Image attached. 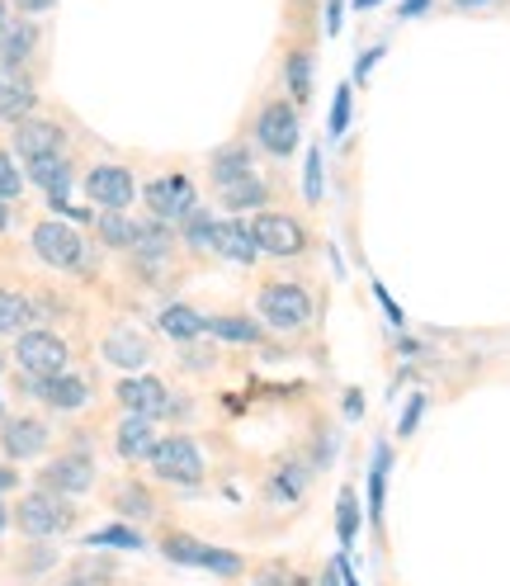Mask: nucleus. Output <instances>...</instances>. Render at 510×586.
Returning <instances> with one entry per match:
<instances>
[{"label": "nucleus", "mask_w": 510, "mask_h": 586, "mask_svg": "<svg viewBox=\"0 0 510 586\" xmlns=\"http://www.w3.org/2000/svg\"><path fill=\"white\" fill-rule=\"evenodd\" d=\"M255 308H260L265 326H275V332H283V336L307 332V326H312V312H317L312 294H307L298 279H265V284H260V298H255Z\"/></svg>", "instance_id": "f257e3e1"}, {"label": "nucleus", "mask_w": 510, "mask_h": 586, "mask_svg": "<svg viewBox=\"0 0 510 586\" xmlns=\"http://www.w3.org/2000/svg\"><path fill=\"white\" fill-rule=\"evenodd\" d=\"M156 549H161L170 563L198 567V573H218V577H241V573H246V559H241V553L218 549V545H204V539H194V535H184V530H166L161 539H156Z\"/></svg>", "instance_id": "f03ea898"}, {"label": "nucleus", "mask_w": 510, "mask_h": 586, "mask_svg": "<svg viewBox=\"0 0 510 586\" xmlns=\"http://www.w3.org/2000/svg\"><path fill=\"white\" fill-rule=\"evenodd\" d=\"M303 142V119H298L293 99H265L255 113V147L269 152L275 162H289Z\"/></svg>", "instance_id": "7ed1b4c3"}, {"label": "nucleus", "mask_w": 510, "mask_h": 586, "mask_svg": "<svg viewBox=\"0 0 510 586\" xmlns=\"http://www.w3.org/2000/svg\"><path fill=\"white\" fill-rule=\"evenodd\" d=\"M10 521L20 525V535H28V539H52V535L71 530L76 511H71L66 497H57V492H48V488H38V492L20 497V506L10 511Z\"/></svg>", "instance_id": "20e7f679"}, {"label": "nucleus", "mask_w": 510, "mask_h": 586, "mask_svg": "<svg viewBox=\"0 0 510 586\" xmlns=\"http://www.w3.org/2000/svg\"><path fill=\"white\" fill-rule=\"evenodd\" d=\"M147 468L161 482H175V488H198L204 474H208L194 435H161L156 440V450H151V459H147Z\"/></svg>", "instance_id": "39448f33"}, {"label": "nucleus", "mask_w": 510, "mask_h": 586, "mask_svg": "<svg viewBox=\"0 0 510 586\" xmlns=\"http://www.w3.org/2000/svg\"><path fill=\"white\" fill-rule=\"evenodd\" d=\"M251 237L260 255H275V261H293V255H303L312 247L307 227L293 218V213H255L251 218Z\"/></svg>", "instance_id": "423d86ee"}, {"label": "nucleus", "mask_w": 510, "mask_h": 586, "mask_svg": "<svg viewBox=\"0 0 510 586\" xmlns=\"http://www.w3.org/2000/svg\"><path fill=\"white\" fill-rule=\"evenodd\" d=\"M14 364H20V374H28V379L66 374L71 346L52 332H24V336H14Z\"/></svg>", "instance_id": "0eeeda50"}, {"label": "nucleus", "mask_w": 510, "mask_h": 586, "mask_svg": "<svg viewBox=\"0 0 510 586\" xmlns=\"http://www.w3.org/2000/svg\"><path fill=\"white\" fill-rule=\"evenodd\" d=\"M142 199H147L151 218H156V223H170V227H180V223L198 208L194 180H190V176H180V170H170V176H156L147 190H142Z\"/></svg>", "instance_id": "6e6552de"}, {"label": "nucleus", "mask_w": 510, "mask_h": 586, "mask_svg": "<svg viewBox=\"0 0 510 586\" xmlns=\"http://www.w3.org/2000/svg\"><path fill=\"white\" fill-rule=\"evenodd\" d=\"M85 199H90L95 208H105V213H127L133 208V199H137L133 170L119 166V162L90 166V176H85Z\"/></svg>", "instance_id": "1a4fd4ad"}, {"label": "nucleus", "mask_w": 510, "mask_h": 586, "mask_svg": "<svg viewBox=\"0 0 510 586\" xmlns=\"http://www.w3.org/2000/svg\"><path fill=\"white\" fill-rule=\"evenodd\" d=\"M34 255L42 265H52V270H76L85 261V237L76 232V227H66L62 218H48V223H38L34 227Z\"/></svg>", "instance_id": "9d476101"}, {"label": "nucleus", "mask_w": 510, "mask_h": 586, "mask_svg": "<svg viewBox=\"0 0 510 586\" xmlns=\"http://www.w3.org/2000/svg\"><path fill=\"white\" fill-rule=\"evenodd\" d=\"M113 397H119V407L127 411V417H147V421L170 417V403H175L166 383L151 379V374H127V379H119Z\"/></svg>", "instance_id": "9b49d317"}, {"label": "nucleus", "mask_w": 510, "mask_h": 586, "mask_svg": "<svg viewBox=\"0 0 510 586\" xmlns=\"http://www.w3.org/2000/svg\"><path fill=\"white\" fill-rule=\"evenodd\" d=\"M38 488H48L57 497H81L95 488V459L90 454H57V459L38 474Z\"/></svg>", "instance_id": "f8f14e48"}, {"label": "nucleus", "mask_w": 510, "mask_h": 586, "mask_svg": "<svg viewBox=\"0 0 510 586\" xmlns=\"http://www.w3.org/2000/svg\"><path fill=\"white\" fill-rule=\"evenodd\" d=\"M20 388L34 393L42 407L52 411H81L85 403H90V383H85L81 374H52V379H28L20 374Z\"/></svg>", "instance_id": "ddd939ff"}, {"label": "nucleus", "mask_w": 510, "mask_h": 586, "mask_svg": "<svg viewBox=\"0 0 510 586\" xmlns=\"http://www.w3.org/2000/svg\"><path fill=\"white\" fill-rule=\"evenodd\" d=\"M66 147V128L57 119H24L14 123V152L24 162H42V156H62Z\"/></svg>", "instance_id": "4468645a"}, {"label": "nucleus", "mask_w": 510, "mask_h": 586, "mask_svg": "<svg viewBox=\"0 0 510 586\" xmlns=\"http://www.w3.org/2000/svg\"><path fill=\"white\" fill-rule=\"evenodd\" d=\"M48 421H38V417H10V421H0V450L10 454V459H38L42 450H48Z\"/></svg>", "instance_id": "2eb2a0df"}, {"label": "nucleus", "mask_w": 510, "mask_h": 586, "mask_svg": "<svg viewBox=\"0 0 510 586\" xmlns=\"http://www.w3.org/2000/svg\"><path fill=\"white\" fill-rule=\"evenodd\" d=\"M99 355L113 364V369H147L151 364V340L137 332V326H127V322H119L113 332L105 336V346H99Z\"/></svg>", "instance_id": "dca6fc26"}, {"label": "nucleus", "mask_w": 510, "mask_h": 586, "mask_svg": "<svg viewBox=\"0 0 510 586\" xmlns=\"http://www.w3.org/2000/svg\"><path fill=\"white\" fill-rule=\"evenodd\" d=\"M212 255H218V261H232V265H255L260 261V247H255V237H251V223H236V218L212 223Z\"/></svg>", "instance_id": "f3484780"}, {"label": "nucleus", "mask_w": 510, "mask_h": 586, "mask_svg": "<svg viewBox=\"0 0 510 586\" xmlns=\"http://www.w3.org/2000/svg\"><path fill=\"white\" fill-rule=\"evenodd\" d=\"M34 105H38L34 81H28L24 71H14V67H0V119L24 123L28 113H34Z\"/></svg>", "instance_id": "a211bd4d"}, {"label": "nucleus", "mask_w": 510, "mask_h": 586, "mask_svg": "<svg viewBox=\"0 0 510 586\" xmlns=\"http://www.w3.org/2000/svg\"><path fill=\"white\" fill-rule=\"evenodd\" d=\"M156 435L147 417H123L119 421V435H113V454H119L123 464H147L151 450H156Z\"/></svg>", "instance_id": "6ab92c4d"}, {"label": "nucleus", "mask_w": 510, "mask_h": 586, "mask_svg": "<svg viewBox=\"0 0 510 586\" xmlns=\"http://www.w3.org/2000/svg\"><path fill=\"white\" fill-rule=\"evenodd\" d=\"M208 176H212V184H218V190H227V184L255 176L251 147H246V142H222V147L208 156Z\"/></svg>", "instance_id": "aec40b11"}, {"label": "nucleus", "mask_w": 510, "mask_h": 586, "mask_svg": "<svg viewBox=\"0 0 510 586\" xmlns=\"http://www.w3.org/2000/svg\"><path fill=\"white\" fill-rule=\"evenodd\" d=\"M204 336L232 340V346H260L265 326L255 322V318H241V312H222V318H204Z\"/></svg>", "instance_id": "412c9836"}, {"label": "nucleus", "mask_w": 510, "mask_h": 586, "mask_svg": "<svg viewBox=\"0 0 510 586\" xmlns=\"http://www.w3.org/2000/svg\"><path fill=\"white\" fill-rule=\"evenodd\" d=\"M113 511H119L123 521H151L161 502H156L151 488H142V478H123L119 488H113Z\"/></svg>", "instance_id": "4be33fe9"}, {"label": "nucleus", "mask_w": 510, "mask_h": 586, "mask_svg": "<svg viewBox=\"0 0 510 586\" xmlns=\"http://www.w3.org/2000/svg\"><path fill=\"white\" fill-rule=\"evenodd\" d=\"M95 232L109 251H137V237H142V223L127 218V213H99L95 218Z\"/></svg>", "instance_id": "5701e85b"}, {"label": "nucleus", "mask_w": 510, "mask_h": 586, "mask_svg": "<svg viewBox=\"0 0 510 586\" xmlns=\"http://www.w3.org/2000/svg\"><path fill=\"white\" fill-rule=\"evenodd\" d=\"M388 468H392V450L374 445V468H368V521L382 530V502H388Z\"/></svg>", "instance_id": "b1692460"}, {"label": "nucleus", "mask_w": 510, "mask_h": 586, "mask_svg": "<svg viewBox=\"0 0 510 586\" xmlns=\"http://www.w3.org/2000/svg\"><path fill=\"white\" fill-rule=\"evenodd\" d=\"M307 482H312V474L303 464H279L275 474H269L265 492H269V502H298V497L307 492Z\"/></svg>", "instance_id": "393cba45"}, {"label": "nucleus", "mask_w": 510, "mask_h": 586, "mask_svg": "<svg viewBox=\"0 0 510 586\" xmlns=\"http://www.w3.org/2000/svg\"><path fill=\"white\" fill-rule=\"evenodd\" d=\"M218 199H222V208H232V213L265 208L269 204V184L260 176H246V180H236V184H227V190H218Z\"/></svg>", "instance_id": "a878e982"}, {"label": "nucleus", "mask_w": 510, "mask_h": 586, "mask_svg": "<svg viewBox=\"0 0 510 586\" xmlns=\"http://www.w3.org/2000/svg\"><path fill=\"white\" fill-rule=\"evenodd\" d=\"M156 326L170 336V340H198L204 336V318H198L194 308H184V303H170L161 308V318H156Z\"/></svg>", "instance_id": "bb28decb"}, {"label": "nucleus", "mask_w": 510, "mask_h": 586, "mask_svg": "<svg viewBox=\"0 0 510 586\" xmlns=\"http://www.w3.org/2000/svg\"><path fill=\"white\" fill-rule=\"evenodd\" d=\"M283 81H289L293 105L303 109L307 99H312V52H307V48H293V52H289V62H283Z\"/></svg>", "instance_id": "cd10ccee"}, {"label": "nucleus", "mask_w": 510, "mask_h": 586, "mask_svg": "<svg viewBox=\"0 0 510 586\" xmlns=\"http://www.w3.org/2000/svg\"><path fill=\"white\" fill-rule=\"evenodd\" d=\"M34 43H38V28L34 24H14V28H5V34H0V67H14L20 71V62L28 52H34Z\"/></svg>", "instance_id": "c85d7f7f"}, {"label": "nucleus", "mask_w": 510, "mask_h": 586, "mask_svg": "<svg viewBox=\"0 0 510 586\" xmlns=\"http://www.w3.org/2000/svg\"><path fill=\"white\" fill-rule=\"evenodd\" d=\"M28 322H34V303L14 289H0V336H24Z\"/></svg>", "instance_id": "c756f323"}, {"label": "nucleus", "mask_w": 510, "mask_h": 586, "mask_svg": "<svg viewBox=\"0 0 510 586\" xmlns=\"http://www.w3.org/2000/svg\"><path fill=\"white\" fill-rule=\"evenodd\" d=\"M360 497H354V488H340L336 497V535H340V545H354V535H360Z\"/></svg>", "instance_id": "7c9ffc66"}, {"label": "nucleus", "mask_w": 510, "mask_h": 586, "mask_svg": "<svg viewBox=\"0 0 510 586\" xmlns=\"http://www.w3.org/2000/svg\"><path fill=\"white\" fill-rule=\"evenodd\" d=\"M85 545H90V549H127V553H133V549H147V539H142L133 525H105V530L85 535Z\"/></svg>", "instance_id": "2f4dec72"}, {"label": "nucleus", "mask_w": 510, "mask_h": 586, "mask_svg": "<svg viewBox=\"0 0 510 586\" xmlns=\"http://www.w3.org/2000/svg\"><path fill=\"white\" fill-rule=\"evenodd\" d=\"M255 582H260V586H312L303 573H293V567H283V563L255 567Z\"/></svg>", "instance_id": "473e14b6"}, {"label": "nucleus", "mask_w": 510, "mask_h": 586, "mask_svg": "<svg viewBox=\"0 0 510 586\" xmlns=\"http://www.w3.org/2000/svg\"><path fill=\"white\" fill-rule=\"evenodd\" d=\"M24 194V176H20V166H14V156L10 152H0V199H20Z\"/></svg>", "instance_id": "72a5a7b5"}, {"label": "nucleus", "mask_w": 510, "mask_h": 586, "mask_svg": "<svg viewBox=\"0 0 510 586\" xmlns=\"http://www.w3.org/2000/svg\"><path fill=\"white\" fill-rule=\"evenodd\" d=\"M350 109H354V91H350V85H340V91H336V105H331V137H345Z\"/></svg>", "instance_id": "f704fd0d"}, {"label": "nucleus", "mask_w": 510, "mask_h": 586, "mask_svg": "<svg viewBox=\"0 0 510 586\" xmlns=\"http://www.w3.org/2000/svg\"><path fill=\"white\" fill-rule=\"evenodd\" d=\"M303 194H307V204H321V152H317V147L307 152V170H303Z\"/></svg>", "instance_id": "c9c22d12"}, {"label": "nucleus", "mask_w": 510, "mask_h": 586, "mask_svg": "<svg viewBox=\"0 0 510 586\" xmlns=\"http://www.w3.org/2000/svg\"><path fill=\"white\" fill-rule=\"evenodd\" d=\"M421 417H425V397L416 393V397H411V407L402 411V426H397V435H411V431L421 426Z\"/></svg>", "instance_id": "e433bc0d"}, {"label": "nucleus", "mask_w": 510, "mask_h": 586, "mask_svg": "<svg viewBox=\"0 0 510 586\" xmlns=\"http://www.w3.org/2000/svg\"><path fill=\"white\" fill-rule=\"evenodd\" d=\"M374 298H378V303H382V312H388V322H392V326H406V318H402V308H397V303H392V294H388V289H382V284H374Z\"/></svg>", "instance_id": "4c0bfd02"}, {"label": "nucleus", "mask_w": 510, "mask_h": 586, "mask_svg": "<svg viewBox=\"0 0 510 586\" xmlns=\"http://www.w3.org/2000/svg\"><path fill=\"white\" fill-rule=\"evenodd\" d=\"M378 57H382V48H368V52L360 57V67H354V81H368V71H374Z\"/></svg>", "instance_id": "58836bf2"}, {"label": "nucleus", "mask_w": 510, "mask_h": 586, "mask_svg": "<svg viewBox=\"0 0 510 586\" xmlns=\"http://www.w3.org/2000/svg\"><path fill=\"white\" fill-rule=\"evenodd\" d=\"M326 34H340V0H326Z\"/></svg>", "instance_id": "ea45409f"}, {"label": "nucleus", "mask_w": 510, "mask_h": 586, "mask_svg": "<svg viewBox=\"0 0 510 586\" xmlns=\"http://www.w3.org/2000/svg\"><path fill=\"white\" fill-rule=\"evenodd\" d=\"M321 586H345V577H340V563L331 559V567L321 573Z\"/></svg>", "instance_id": "a19ab883"}, {"label": "nucleus", "mask_w": 510, "mask_h": 586, "mask_svg": "<svg viewBox=\"0 0 510 586\" xmlns=\"http://www.w3.org/2000/svg\"><path fill=\"white\" fill-rule=\"evenodd\" d=\"M14 482H20V478H14V468H10V464H0V492H10Z\"/></svg>", "instance_id": "79ce46f5"}, {"label": "nucleus", "mask_w": 510, "mask_h": 586, "mask_svg": "<svg viewBox=\"0 0 510 586\" xmlns=\"http://www.w3.org/2000/svg\"><path fill=\"white\" fill-rule=\"evenodd\" d=\"M430 0H402V20H411V14H421Z\"/></svg>", "instance_id": "37998d69"}, {"label": "nucleus", "mask_w": 510, "mask_h": 586, "mask_svg": "<svg viewBox=\"0 0 510 586\" xmlns=\"http://www.w3.org/2000/svg\"><path fill=\"white\" fill-rule=\"evenodd\" d=\"M360 411H364L360 407V393H345V417H360Z\"/></svg>", "instance_id": "c03bdc74"}, {"label": "nucleus", "mask_w": 510, "mask_h": 586, "mask_svg": "<svg viewBox=\"0 0 510 586\" xmlns=\"http://www.w3.org/2000/svg\"><path fill=\"white\" fill-rule=\"evenodd\" d=\"M52 5V0H20V10H28V14H34V10H48Z\"/></svg>", "instance_id": "a18cd8bd"}, {"label": "nucleus", "mask_w": 510, "mask_h": 586, "mask_svg": "<svg viewBox=\"0 0 510 586\" xmlns=\"http://www.w3.org/2000/svg\"><path fill=\"white\" fill-rule=\"evenodd\" d=\"M5 227H10V204L0 199V232H5Z\"/></svg>", "instance_id": "49530a36"}, {"label": "nucleus", "mask_w": 510, "mask_h": 586, "mask_svg": "<svg viewBox=\"0 0 510 586\" xmlns=\"http://www.w3.org/2000/svg\"><path fill=\"white\" fill-rule=\"evenodd\" d=\"M62 586H95V582H90V577H66Z\"/></svg>", "instance_id": "de8ad7c7"}, {"label": "nucleus", "mask_w": 510, "mask_h": 586, "mask_svg": "<svg viewBox=\"0 0 510 586\" xmlns=\"http://www.w3.org/2000/svg\"><path fill=\"white\" fill-rule=\"evenodd\" d=\"M374 5H382V0H354V10H374Z\"/></svg>", "instance_id": "09e8293b"}, {"label": "nucleus", "mask_w": 510, "mask_h": 586, "mask_svg": "<svg viewBox=\"0 0 510 586\" xmlns=\"http://www.w3.org/2000/svg\"><path fill=\"white\" fill-rule=\"evenodd\" d=\"M5 525H10V511H5V506H0V530H5Z\"/></svg>", "instance_id": "8fccbe9b"}, {"label": "nucleus", "mask_w": 510, "mask_h": 586, "mask_svg": "<svg viewBox=\"0 0 510 586\" xmlns=\"http://www.w3.org/2000/svg\"><path fill=\"white\" fill-rule=\"evenodd\" d=\"M0 34H5V0H0Z\"/></svg>", "instance_id": "3c124183"}, {"label": "nucleus", "mask_w": 510, "mask_h": 586, "mask_svg": "<svg viewBox=\"0 0 510 586\" xmlns=\"http://www.w3.org/2000/svg\"><path fill=\"white\" fill-rule=\"evenodd\" d=\"M459 5H467V10H473V5H487V0H459Z\"/></svg>", "instance_id": "603ef678"}, {"label": "nucleus", "mask_w": 510, "mask_h": 586, "mask_svg": "<svg viewBox=\"0 0 510 586\" xmlns=\"http://www.w3.org/2000/svg\"><path fill=\"white\" fill-rule=\"evenodd\" d=\"M0 421H5V397H0Z\"/></svg>", "instance_id": "864d4df0"}, {"label": "nucleus", "mask_w": 510, "mask_h": 586, "mask_svg": "<svg viewBox=\"0 0 510 586\" xmlns=\"http://www.w3.org/2000/svg\"><path fill=\"white\" fill-rule=\"evenodd\" d=\"M0 374H5V355H0Z\"/></svg>", "instance_id": "5fc2aeb1"}]
</instances>
